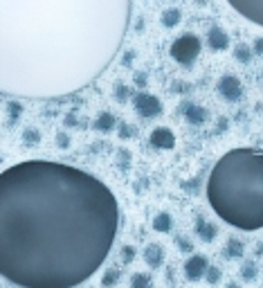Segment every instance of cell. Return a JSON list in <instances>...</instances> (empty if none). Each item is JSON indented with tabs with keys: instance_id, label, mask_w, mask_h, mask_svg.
Returning a JSON list of instances; mask_svg holds the SVG:
<instances>
[{
	"instance_id": "obj_1",
	"label": "cell",
	"mask_w": 263,
	"mask_h": 288,
	"mask_svg": "<svg viewBox=\"0 0 263 288\" xmlns=\"http://www.w3.org/2000/svg\"><path fill=\"white\" fill-rule=\"evenodd\" d=\"M119 207L99 178L50 160L0 176V273L18 288H74L115 243Z\"/></svg>"
},
{
	"instance_id": "obj_2",
	"label": "cell",
	"mask_w": 263,
	"mask_h": 288,
	"mask_svg": "<svg viewBox=\"0 0 263 288\" xmlns=\"http://www.w3.org/2000/svg\"><path fill=\"white\" fill-rule=\"evenodd\" d=\"M128 9V0H0L3 63L36 56L25 95H65L111 63Z\"/></svg>"
},
{
	"instance_id": "obj_3",
	"label": "cell",
	"mask_w": 263,
	"mask_h": 288,
	"mask_svg": "<svg viewBox=\"0 0 263 288\" xmlns=\"http://www.w3.org/2000/svg\"><path fill=\"white\" fill-rule=\"evenodd\" d=\"M207 201L216 216L238 230L263 228V151L234 149L214 165Z\"/></svg>"
},
{
	"instance_id": "obj_4",
	"label": "cell",
	"mask_w": 263,
	"mask_h": 288,
	"mask_svg": "<svg viewBox=\"0 0 263 288\" xmlns=\"http://www.w3.org/2000/svg\"><path fill=\"white\" fill-rule=\"evenodd\" d=\"M200 48H203V45H200V38L196 34L187 32L171 43V56H173V61H178L182 65H191L193 61L198 59Z\"/></svg>"
},
{
	"instance_id": "obj_5",
	"label": "cell",
	"mask_w": 263,
	"mask_h": 288,
	"mask_svg": "<svg viewBox=\"0 0 263 288\" xmlns=\"http://www.w3.org/2000/svg\"><path fill=\"white\" fill-rule=\"evenodd\" d=\"M133 108L140 117L144 120H151V117H158L162 113V101H160L156 95H148V93H137L133 97Z\"/></svg>"
},
{
	"instance_id": "obj_6",
	"label": "cell",
	"mask_w": 263,
	"mask_h": 288,
	"mask_svg": "<svg viewBox=\"0 0 263 288\" xmlns=\"http://www.w3.org/2000/svg\"><path fill=\"white\" fill-rule=\"evenodd\" d=\"M234 7V11L248 18L250 23L263 27V0H227Z\"/></svg>"
},
{
	"instance_id": "obj_7",
	"label": "cell",
	"mask_w": 263,
	"mask_h": 288,
	"mask_svg": "<svg viewBox=\"0 0 263 288\" xmlns=\"http://www.w3.org/2000/svg\"><path fill=\"white\" fill-rule=\"evenodd\" d=\"M216 88H218L221 97L227 101H238L243 97V86L238 81V77H234V75H223L218 79V86Z\"/></svg>"
},
{
	"instance_id": "obj_8",
	"label": "cell",
	"mask_w": 263,
	"mask_h": 288,
	"mask_svg": "<svg viewBox=\"0 0 263 288\" xmlns=\"http://www.w3.org/2000/svg\"><path fill=\"white\" fill-rule=\"evenodd\" d=\"M207 268H209L207 257H203V255H191V257L185 261V277L189 279V281H198V279L205 277Z\"/></svg>"
},
{
	"instance_id": "obj_9",
	"label": "cell",
	"mask_w": 263,
	"mask_h": 288,
	"mask_svg": "<svg viewBox=\"0 0 263 288\" xmlns=\"http://www.w3.org/2000/svg\"><path fill=\"white\" fill-rule=\"evenodd\" d=\"M148 144L153 146V149H160V151H169L176 146V135L169 131V128L164 126H158L153 128V133L148 135Z\"/></svg>"
},
{
	"instance_id": "obj_10",
	"label": "cell",
	"mask_w": 263,
	"mask_h": 288,
	"mask_svg": "<svg viewBox=\"0 0 263 288\" xmlns=\"http://www.w3.org/2000/svg\"><path fill=\"white\" fill-rule=\"evenodd\" d=\"M182 115H185V120L191 124V126H200V124L207 122V108L200 104H191V101H185V104L180 106Z\"/></svg>"
},
{
	"instance_id": "obj_11",
	"label": "cell",
	"mask_w": 263,
	"mask_h": 288,
	"mask_svg": "<svg viewBox=\"0 0 263 288\" xmlns=\"http://www.w3.org/2000/svg\"><path fill=\"white\" fill-rule=\"evenodd\" d=\"M207 43H209L211 50L223 52V50L230 48V36H227V32L221 30V27H211L209 34H207Z\"/></svg>"
},
{
	"instance_id": "obj_12",
	"label": "cell",
	"mask_w": 263,
	"mask_h": 288,
	"mask_svg": "<svg viewBox=\"0 0 263 288\" xmlns=\"http://www.w3.org/2000/svg\"><path fill=\"white\" fill-rule=\"evenodd\" d=\"M144 261L151 268L162 266V263H164V248L160 246V243H148L144 248Z\"/></svg>"
},
{
	"instance_id": "obj_13",
	"label": "cell",
	"mask_w": 263,
	"mask_h": 288,
	"mask_svg": "<svg viewBox=\"0 0 263 288\" xmlns=\"http://www.w3.org/2000/svg\"><path fill=\"white\" fill-rule=\"evenodd\" d=\"M115 124H117V120H115V115H113V113L101 110L99 115H97V120L93 122V128H95V131H99V133H111L113 128H115Z\"/></svg>"
},
{
	"instance_id": "obj_14",
	"label": "cell",
	"mask_w": 263,
	"mask_h": 288,
	"mask_svg": "<svg viewBox=\"0 0 263 288\" xmlns=\"http://www.w3.org/2000/svg\"><path fill=\"white\" fill-rule=\"evenodd\" d=\"M196 234L200 236V241H205V243H211V241L216 239V234H218V230H216V225L207 223L203 216L196 221Z\"/></svg>"
},
{
	"instance_id": "obj_15",
	"label": "cell",
	"mask_w": 263,
	"mask_h": 288,
	"mask_svg": "<svg viewBox=\"0 0 263 288\" xmlns=\"http://www.w3.org/2000/svg\"><path fill=\"white\" fill-rule=\"evenodd\" d=\"M182 18V11L171 7V9H164L162 16H160V23H162V27H167V30H171V27H176Z\"/></svg>"
},
{
	"instance_id": "obj_16",
	"label": "cell",
	"mask_w": 263,
	"mask_h": 288,
	"mask_svg": "<svg viewBox=\"0 0 263 288\" xmlns=\"http://www.w3.org/2000/svg\"><path fill=\"white\" fill-rule=\"evenodd\" d=\"M171 225H173V221H171V214H167V212H160L156 218H153V230L156 232H169L171 230Z\"/></svg>"
},
{
	"instance_id": "obj_17",
	"label": "cell",
	"mask_w": 263,
	"mask_h": 288,
	"mask_svg": "<svg viewBox=\"0 0 263 288\" xmlns=\"http://www.w3.org/2000/svg\"><path fill=\"white\" fill-rule=\"evenodd\" d=\"M252 54H254V48H250V45H245V43H238L236 48H234V59H236L238 63H250V61H252Z\"/></svg>"
},
{
	"instance_id": "obj_18",
	"label": "cell",
	"mask_w": 263,
	"mask_h": 288,
	"mask_svg": "<svg viewBox=\"0 0 263 288\" xmlns=\"http://www.w3.org/2000/svg\"><path fill=\"white\" fill-rule=\"evenodd\" d=\"M223 252H225L227 259H238V257H243V243L238 239H230Z\"/></svg>"
},
{
	"instance_id": "obj_19",
	"label": "cell",
	"mask_w": 263,
	"mask_h": 288,
	"mask_svg": "<svg viewBox=\"0 0 263 288\" xmlns=\"http://www.w3.org/2000/svg\"><path fill=\"white\" fill-rule=\"evenodd\" d=\"M130 288H153V281L144 273H135L130 277Z\"/></svg>"
},
{
	"instance_id": "obj_20",
	"label": "cell",
	"mask_w": 263,
	"mask_h": 288,
	"mask_svg": "<svg viewBox=\"0 0 263 288\" xmlns=\"http://www.w3.org/2000/svg\"><path fill=\"white\" fill-rule=\"evenodd\" d=\"M41 142V133L36 131V128H27L25 133H23V144L25 146H36Z\"/></svg>"
},
{
	"instance_id": "obj_21",
	"label": "cell",
	"mask_w": 263,
	"mask_h": 288,
	"mask_svg": "<svg viewBox=\"0 0 263 288\" xmlns=\"http://www.w3.org/2000/svg\"><path fill=\"white\" fill-rule=\"evenodd\" d=\"M117 279H119V270L117 268H108L106 273H104V277H101V284L111 288V286L117 284Z\"/></svg>"
},
{
	"instance_id": "obj_22",
	"label": "cell",
	"mask_w": 263,
	"mask_h": 288,
	"mask_svg": "<svg viewBox=\"0 0 263 288\" xmlns=\"http://www.w3.org/2000/svg\"><path fill=\"white\" fill-rule=\"evenodd\" d=\"M241 275H243V279L245 281H252L256 277V263L254 261H248V263H243V268H241Z\"/></svg>"
},
{
	"instance_id": "obj_23",
	"label": "cell",
	"mask_w": 263,
	"mask_h": 288,
	"mask_svg": "<svg viewBox=\"0 0 263 288\" xmlns=\"http://www.w3.org/2000/svg\"><path fill=\"white\" fill-rule=\"evenodd\" d=\"M130 95V88L124 86V83H115V99L117 101H126Z\"/></svg>"
},
{
	"instance_id": "obj_24",
	"label": "cell",
	"mask_w": 263,
	"mask_h": 288,
	"mask_svg": "<svg viewBox=\"0 0 263 288\" xmlns=\"http://www.w3.org/2000/svg\"><path fill=\"white\" fill-rule=\"evenodd\" d=\"M205 279H207L209 284H218V281H221V268L209 266V268H207V273H205Z\"/></svg>"
},
{
	"instance_id": "obj_25",
	"label": "cell",
	"mask_w": 263,
	"mask_h": 288,
	"mask_svg": "<svg viewBox=\"0 0 263 288\" xmlns=\"http://www.w3.org/2000/svg\"><path fill=\"white\" fill-rule=\"evenodd\" d=\"M7 108H9V122H16V117H20V113H23V106L18 101H9Z\"/></svg>"
},
{
	"instance_id": "obj_26",
	"label": "cell",
	"mask_w": 263,
	"mask_h": 288,
	"mask_svg": "<svg viewBox=\"0 0 263 288\" xmlns=\"http://www.w3.org/2000/svg\"><path fill=\"white\" fill-rule=\"evenodd\" d=\"M135 259V248L133 246H124L122 248V261L124 263H130Z\"/></svg>"
},
{
	"instance_id": "obj_27",
	"label": "cell",
	"mask_w": 263,
	"mask_h": 288,
	"mask_svg": "<svg viewBox=\"0 0 263 288\" xmlns=\"http://www.w3.org/2000/svg\"><path fill=\"white\" fill-rule=\"evenodd\" d=\"M56 144H59V149H68L70 146V138L65 133H56Z\"/></svg>"
},
{
	"instance_id": "obj_28",
	"label": "cell",
	"mask_w": 263,
	"mask_h": 288,
	"mask_svg": "<svg viewBox=\"0 0 263 288\" xmlns=\"http://www.w3.org/2000/svg\"><path fill=\"white\" fill-rule=\"evenodd\" d=\"M119 165H122V167L130 165V153H128V151H122V153H119Z\"/></svg>"
},
{
	"instance_id": "obj_29",
	"label": "cell",
	"mask_w": 263,
	"mask_h": 288,
	"mask_svg": "<svg viewBox=\"0 0 263 288\" xmlns=\"http://www.w3.org/2000/svg\"><path fill=\"white\" fill-rule=\"evenodd\" d=\"M146 81H148V77L146 75H142V72H137V75H135V83H137V86H146Z\"/></svg>"
},
{
	"instance_id": "obj_30",
	"label": "cell",
	"mask_w": 263,
	"mask_h": 288,
	"mask_svg": "<svg viewBox=\"0 0 263 288\" xmlns=\"http://www.w3.org/2000/svg\"><path fill=\"white\" fill-rule=\"evenodd\" d=\"M178 248H182L185 252H191V243L187 239H178Z\"/></svg>"
},
{
	"instance_id": "obj_31",
	"label": "cell",
	"mask_w": 263,
	"mask_h": 288,
	"mask_svg": "<svg viewBox=\"0 0 263 288\" xmlns=\"http://www.w3.org/2000/svg\"><path fill=\"white\" fill-rule=\"evenodd\" d=\"M252 48H254V54H263V38H256Z\"/></svg>"
},
{
	"instance_id": "obj_32",
	"label": "cell",
	"mask_w": 263,
	"mask_h": 288,
	"mask_svg": "<svg viewBox=\"0 0 263 288\" xmlns=\"http://www.w3.org/2000/svg\"><path fill=\"white\" fill-rule=\"evenodd\" d=\"M119 138L122 140H126V138H130V128L124 124V128H119Z\"/></svg>"
},
{
	"instance_id": "obj_33",
	"label": "cell",
	"mask_w": 263,
	"mask_h": 288,
	"mask_svg": "<svg viewBox=\"0 0 263 288\" xmlns=\"http://www.w3.org/2000/svg\"><path fill=\"white\" fill-rule=\"evenodd\" d=\"M70 124H77V117H74V115H68L65 117V126H70Z\"/></svg>"
},
{
	"instance_id": "obj_34",
	"label": "cell",
	"mask_w": 263,
	"mask_h": 288,
	"mask_svg": "<svg viewBox=\"0 0 263 288\" xmlns=\"http://www.w3.org/2000/svg\"><path fill=\"white\" fill-rule=\"evenodd\" d=\"M130 61H133V52H130V50H128V56H124V65H126V63H130Z\"/></svg>"
},
{
	"instance_id": "obj_35",
	"label": "cell",
	"mask_w": 263,
	"mask_h": 288,
	"mask_svg": "<svg viewBox=\"0 0 263 288\" xmlns=\"http://www.w3.org/2000/svg\"><path fill=\"white\" fill-rule=\"evenodd\" d=\"M225 288H241V286H238V284H234V281H230V284H227Z\"/></svg>"
}]
</instances>
